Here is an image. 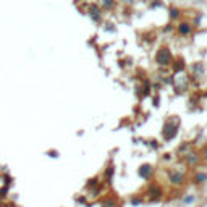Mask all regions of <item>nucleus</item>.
Wrapping results in <instances>:
<instances>
[{
	"label": "nucleus",
	"mask_w": 207,
	"mask_h": 207,
	"mask_svg": "<svg viewBox=\"0 0 207 207\" xmlns=\"http://www.w3.org/2000/svg\"><path fill=\"white\" fill-rule=\"evenodd\" d=\"M175 122H180V120L178 118H176V120H175V118H170V120H167L165 125H163L162 136H163V139H167V141L173 139L176 131H178V125H175Z\"/></svg>",
	"instance_id": "1"
},
{
	"label": "nucleus",
	"mask_w": 207,
	"mask_h": 207,
	"mask_svg": "<svg viewBox=\"0 0 207 207\" xmlns=\"http://www.w3.org/2000/svg\"><path fill=\"white\" fill-rule=\"evenodd\" d=\"M155 61H157L158 65L162 66H168L171 65V61H173V55H171V52L168 49H158V52L155 53Z\"/></svg>",
	"instance_id": "2"
},
{
	"label": "nucleus",
	"mask_w": 207,
	"mask_h": 207,
	"mask_svg": "<svg viewBox=\"0 0 207 207\" xmlns=\"http://www.w3.org/2000/svg\"><path fill=\"white\" fill-rule=\"evenodd\" d=\"M176 33L183 37H188L193 34V26H191L189 23H186V21H183V23H180V25L176 26Z\"/></svg>",
	"instance_id": "3"
},
{
	"label": "nucleus",
	"mask_w": 207,
	"mask_h": 207,
	"mask_svg": "<svg viewBox=\"0 0 207 207\" xmlns=\"http://www.w3.org/2000/svg\"><path fill=\"white\" fill-rule=\"evenodd\" d=\"M171 68H173L175 73H180V71H183V70L186 68V65H184V60H183L181 57L175 58V60L171 61Z\"/></svg>",
	"instance_id": "4"
},
{
	"label": "nucleus",
	"mask_w": 207,
	"mask_h": 207,
	"mask_svg": "<svg viewBox=\"0 0 207 207\" xmlns=\"http://www.w3.org/2000/svg\"><path fill=\"white\" fill-rule=\"evenodd\" d=\"M170 181L173 183V184H181V183L184 181V175L180 173V171H173V173L170 175Z\"/></svg>",
	"instance_id": "5"
},
{
	"label": "nucleus",
	"mask_w": 207,
	"mask_h": 207,
	"mask_svg": "<svg viewBox=\"0 0 207 207\" xmlns=\"http://www.w3.org/2000/svg\"><path fill=\"white\" fill-rule=\"evenodd\" d=\"M150 173H152V167L150 165H142L139 168V176H142V178H149Z\"/></svg>",
	"instance_id": "6"
},
{
	"label": "nucleus",
	"mask_w": 207,
	"mask_h": 207,
	"mask_svg": "<svg viewBox=\"0 0 207 207\" xmlns=\"http://www.w3.org/2000/svg\"><path fill=\"white\" fill-rule=\"evenodd\" d=\"M149 194H152L154 197H160V196H162V189H160L157 184H152V186L149 188Z\"/></svg>",
	"instance_id": "7"
},
{
	"label": "nucleus",
	"mask_w": 207,
	"mask_h": 207,
	"mask_svg": "<svg viewBox=\"0 0 207 207\" xmlns=\"http://www.w3.org/2000/svg\"><path fill=\"white\" fill-rule=\"evenodd\" d=\"M206 180H207V173H199V175H196L194 181L196 183H204Z\"/></svg>",
	"instance_id": "8"
},
{
	"label": "nucleus",
	"mask_w": 207,
	"mask_h": 207,
	"mask_svg": "<svg viewBox=\"0 0 207 207\" xmlns=\"http://www.w3.org/2000/svg\"><path fill=\"white\" fill-rule=\"evenodd\" d=\"M178 16H180V8L171 7V8H170V18H178Z\"/></svg>",
	"instance_id": "9"
},
{
	"label": "nucleus",
	"mask_w": 207,
	"mask_h": 207,
	"mask_svg": "<svg viewBox=\"0 0 207 207\" xmlns=\"http://www.w3.org/2000/svg\"><path fill=\"white\" fill-rule=\"evenodd\" d=\"M102 5H104L105 8H112L115 5V0H102Z\"/></svg>",
	"instance_id": "10"
},
{
	"label": "nucleus",
	"mask_w": 207,
	"mask_h": 207,
	"mask_svg": "<svg viewBox=\"0 0 207 207\" xmlns=\"http://www.w3.org/2000/svg\"><path fill=\"white\" fill-rule=\"evenodd\" d=\"M202 157H204V158H207V144L204 146V149H202Z\"/></svg>",
	"instance_id": "11"
},
{
	"label": "nucleus",
	"mask_w": 207,
	"mask_h": 207,
	"mask_svg": "<svg viewBox=\"0 0 207 207\" xmlns=\"http://www.w3.org/2000/svg\"><path fill=\"white\" fill-rule=\"evenodd\" d=\"M194 201V196H191V197H186L184 199V202H193Z\"/></svg>",
	"instance_id": "12"
}]
</instances>
